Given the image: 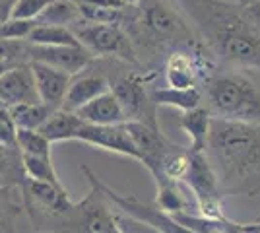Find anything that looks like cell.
Segmentation results:
<instances>
[{
    "mask_svg": "<svg viewBox=\"0 0 260 233\" xmlns=\"http://www.w3.org/2000/svg\"><path fill=\"white\" fill-rule=\"evenodd\" d=\"M223 66L260 72V25L252 4L231 0H173Z\"/></svg>",
    "mask_w": 260,
    "mask_h": 233,
    "instance_id": "obj_1",
    "label": "cell"
},
{
    "mask_svg": "<svg viewBox=\"0 0 260 233\" xmlns=\"http://www.w3.org/2000/svg\"><path fill=\"white\" fill-rule=\"evenodd\" d=\"M204 154L223 194L260 192V124L212 117Z\"/></svg>",
    "mask_w": 260,
    "mask_h": 233,
    "instance_id": "obj_2",
    "label": "cell"
},
{
    "mask_svg": "<svg viewBox=\"0 0 260 233\" xmlns=\"http://www.w3.org/2000/svg\"><path fill=\"white\" fill-rule=\"evenodd\" d=\"M132 10L124 25L138 58L144 51L150 56H165L173 47L198 37L173 0H142Z\"/></svg>",
    "mask_w": 260,
    "mask_h": 233,
    "instance_id": "obj_3",
    "label": "cell"
},
{
    "mask_svg": "<svg viewBox=\"0 0 260 233\" xmlns=\"http://www.w3.org/2000/svg\"><path fill=\"white\" fill-rule=\"evenodd\" d=\"M200 89L212 117L260 124V84L239 68L214 70Z\"/></svg>",
    "mask_w": 260,
    "mask_h": 233,
    "instance_id": "obj_4",
    "label": "cell"
},
{
    "mask_svg": "<svg viewBox=\"0 0 260 233\" xmlns=\"http://www.w3.org/2000/svg\"><path fill=\"white\" fill-rule=\"evenodd\" d=\"M188 152V169L184 173L183 183L192 192L196 208L200 216L223 218V190L214 167L208 161L204 152H192L190 148Z\"/></svg>",
    "mask_w": 260,
    "mask_h": 233,
    "instance_id": "obj_5",
    "label": "cell"
},
{
    "mask_svg": "<svg viewBox=\"0 0 260 233\" xmlns=\"http://www.w3.org/2000/svg\"><path fill=\"white\" fill-rule=\"evenodd\" d=\"M80 23L82 25L74 27L72 31L78 37L80 45L87 49L93 56H111V58H119L122 62L140 64L134 43L122 25L89 23L84 20Z\"/></svg>",
    "mask_w": 260,
    "mask_h": 233,
    "instance_id": "obj_6",
    "label": "cell"
},
{
    "mask_svg": "<svg viewBox=\"0 0 260 233\" xmlns=\"http://www.w3.org/2000/svg\"><path fill=\"white\" fill-rule=\"evenodd\" d=\"M82 171H84V175H86L87 181H89V185H93V187L111 202V206L119 208L120 212H124V214H128V216H134V218H138L142 222L152 223L157 229H161L163 233H194L192 229H188V227L181 225L177 220H173L171 214L161 212L155 204H146V202L134 198V196H130V194H122V192L113 190L109 185H105L101 179H98V175H95L89 167L84 165Z\"/></svg>",
    "mask_w": 260,
    "mask_h": 233,
    "instance_id": "obj_7",
    "label": "cell"
},
{
    "mask_svg": "<svg viewBox=\"0 0 260 233\" xmlns=\"http://www.w3.org/2000/svg\"><path fill=\"white\" fill-rule=\"evenodd\" d=\"M152 76H144V74H126V76L117 78L115 84H111V91L117 95L122 111L126 115V121H138L146 122L153 128L157 126V119H155V105L150 99V93L146 84L152 80Z\"/></svg>",
    "mask_w": 260,
    "mask_h": 233,
    "instance_id": "obj_8",
    "label": "cell"
},
{
    "mask_svg": "<svg viewBox=\"0 0 260 233\" xmlns=\"http://www.w3.org/2000/svg\"><path fill=\"white\" fill-rule=\"evenodd\" d=\"M74 140L140 161V154L132 142L124 122L122 124H89V122H84L76 132Z\"/></svg>",
    "mask_w": 260,
    "mask_h": 233,
    "instance_id": "obj_9",
    "label": "cell"
},
{
    "mask_svg": "<svg viewBox=\"0 0 260 233\" xmlns=\"http://www.w3.org/2000/svg\"><path fill=\"white\" fill-rule=\"evenodd\" d=\"M29 62H43L58 70H64L70 76L86 70L91 64L93 55L82 45H31L27 49Z\"/></svg>",
    "mask_w": 260,
    "mask_h": 233,
    "instance_id": "obj_10",
    "label": "cell"
},
{
    "mask_svg": "<svg viewBox=\"0 0 260 233\" xmlns=\"http://www.w3.org/2000/svg\"><path fill=\"white\" fill-rule=\"evenodd\" d=\"M126 130H128L132 142L136 146L138 154H140V163L148 167V171L155 175L157 173V167H159V161L165 155V152L173 146L171 140H167L159 128H153L146 122H138V121H126Z\"/></svg>",
    "mask_w": 260,
    "mask_h": 233,
    "instance_id": "obj_11",
    "label": "cell"
},
{
    "mask_svg": "<svg viewBox=\"0 0 260 233\" xmlns=\"http://www.w3.org/2000/svg\"><path fill=\"white\" fill-rule=\"evenodd\" d=\"M78 204H80L78 233H120L115 214L111 212V202L93 185L91 192Z\"/></svg>",
    "mask_w": 260,
    "mask_h": 233,
    "instance_id": "obj_12",
    "label": "cell"
},
{
    "mask_svg": "<svg viewBox=\"0 0 260 233\" xmlns=\"http://www.w3.org/2000/svg\"><path fill=\"white\" fill-rule=\"evenodd\" d=\"M33 101H39V95L29 62L8 68L0 76V103L12 107L16 103H33Z\"/></svg>",
    "mask_w": 260,
    "mask_h": 233,
    "instance_id": "obj_13",
    "label": "cell"
},
{
    "mask_svg": "<svg viewBox=\"0 0 260 233\" xmlns=\"http://www.w3.org/2000/svg\"><path fill=\"white\" fill-rule=\"evenodd\" d=\"M109 89H111V82H109V78L105 74L87 72L86 68V70H82V72H78V74L70 78V84H68V89H66L64 101H62L60 109L76 113L82 105L95 99L98 95L105 93Z\"/></svg>",
    "mask_w": 260,
    "mask_h": 233,
    "instance_id": "obj_14",
    "label": "cell"
},
{
    "mask_svg": "<svg viewBox=\"0 0 260 233\" xmlns=\"http://www.w3.org/2000/svg\"><path fill=\"white\" fill-rule=\"evenodd\" d=\"M29 66H31L39 101L47 103L53 109H60L72 76L64 70H58L43 62H35V60L29 62Z\"/></svg>",
    "mask_w": 260,
    "mask_h": 233,
    "instance_id": "obj_15",
    "label": "cell"
},
{
    "mask_svg": "<svg viewBox=\"0 0 260 233\" xmlns=\"http://www.w3.org/2000/svg\"><path fill=\"white\" fill-rule=\"evenodd\" d=\"M76 115L89 124H122V122H126V115L122 111L117 95L111 89L98 95L95 99H91L86 105H82L76 111Z\"/></svg>",
    "mask_w": 260,
    "mask_h": 233,
    "instance_id": "obj_16",
    "label": "cell"
},
{
    "mask_svg": "<svg viewBox=\"0 0 260 233\" xmlns=\"http://www.w3.org/2000/svg\"><path fill=\"white\" fill-rule=\"evenodd\" d=\"M155 206L165 214H179V212L194 214L198 210L192 192L188 190V187L183 181H161V183H157Z\"/></svg>",
    "mask_w": 260,
    "mask_h": 233,
    "instance_id": "obj_17",
    "label": "cell"
},
{
    "mask_svg": "<svg viewBox=\"0 0 260 233\" xmlns=\"http://www.w3.org/2000/svg\"><path fill=\"white\" fill-rule=\"evenodd\" d=\"M150 93V99L155 107H175L179 111H190L198 105H202V89L200 88H157L152 86L148 89Z\"/></svg>",
    "mask_w": 260,
    "mask_h": 233,
    "instance_id": "obj_18",
    "label": "cell"
},
{
    "mask_svg": "<svg viewBox=\"0 0 260 233\" xmlns=\"http://www.w3.org/2000/svg\"><path fill=\"white\" fill-rule=\"evenodd\" d=\"M84 124V121L78 117L76 113L64 111V109H54L49 119L37 128L43 134L47 140L51 142H66V140H74L76 132L80 130V126Z\"/></svg>",
    "mask_w": 260,
    "mask_h": 233,
    "instance_id": "obj_19",
    "label": "cell"
},
{
    "mask_svg": "<svg viewBox=\"0 0 260 233\" xmlns=\"http://www.w3.org/2000/svg\"><path fill=\"white\" fill-rule=\"evenodd\" d=\"M210 121H212V113L202 105H198L190 111H183V115L179 117V126L188 134L192 152H204L206 150Z\"/></svg>",
    "mask_w": 260,
    "mask_h": 233,
    "instance_id": "obj_20",
    "label": "cell"
},
{
    "mask_svg": "<svg viewBox=\"0 0 260 233\" xmlns=\"http://www.w3.org/2000/svg\"><path fill=\"white\" fill-rule=\"evenodd\" d=\"M25 181L20 148L0 142V187H23Z\"/></svg>",
    "mask_w": 260,
    "mask_h": 233,
    "instance_id": "obj_21",
    "label": "cell"
},
{
    "mask_svg": "<svg viewBox=\"0 0 260 233\" xmlns=\"http://www.w3.org/2000/svg\"><path fill=\"white\" fill-rule=\"evenodd\" d=\"M22 212V187H0V233H20L18 218Z\"/></svg>",
    "mask_w": 260,
    "mask_h": 233,
    "instance_id": "obj_22",
    "label": "cell"
},
{
    "mask_svg": "<svg viewBox=\"0 0 260 233\" xmlns=\"http://www.w3.org/2000/svg\"><path fill=\"white\" fill-rule=\"evenodd\" d=\"M188 154L190 152L183 146H171L161 157L157 173L153 175L155 185L161 183V181H183L184 173L188 169Z\"/></svg>",
    "mask_w": 260,
    "mask_h": 233,
    "instance_id": "obj_23",
    "label": "cell"
},
{
    "mask_svg": "<svg viewBox=\"0 0 260 233\" xmlns=\"http://www.w3.org/2000/svg\"><path fill=\"white\" fill-rule=\"evenodd\" d=\"M8 111H10V117L16 124V128L37 130L49 119V115L54 109L43 101H33V103H16V105L8 107Z\"/></svg>",
    "mask_w": 260,
    "mask_h": 233,
    "instance_id": "obj_24",
    "label": "cell"
},
{
    "mask_svg": "<svg viewBox=\"0 0 260 233\" xmlns=\"http://www.w3.org/2000/svg\"><path fill=\"white\" fill-rule=\"evenodd\" d=\"M80 22H82L80 8L72 0H51L35 20V23H43V25H66V27Z\"/></svg>",
    "mask_w": 260,
    "mask_h": 233,
    "instance_id": "obj_25",
    "label": "cell"
},
{
    "mask_svg": "<svg viewBox=\"0 0 260 233\" xmlns=\"http://www.w3.org/2000/svg\"><path fill=\"white\" fill-rule=\"evenodd\" d=\"M25 41L31 45H80L72 27L43 23H35Z\"/></svg>",
    "mask_w": 260,
    "mask_h": 233,
    "instance_id": "obj_26",
    "label": "cell"
},
{
    "mask_svg": "<svg viewBox=\"0 0 260 233\" xmlns=\"http://www.w3.org/2000/svg\"><path fill=\"white\" fill-rule=\"evenodd\" d=\"M80 16L84 22L89 23H115L122 25V22H128L126 8H111V6H98V4H78Z\"/></svg>",
    "mask_w": 260,
    "mask_h": 233,
    "instance_id": "obj_27",
    "label": "cell"
},
{
    "mask_svg": "<svg viewBox=\"0 0 260 233\" xmlns=\"http://www.w3.org/2000/svg\"><path fill=\"white\" fill-rule=\"evenodd\" d=\"M22 165L25 177L31 181H43V183H60L53 165V157L43 155H27L22 154Z\"/></svg>",
    "mask_w": 260,
    "mask_h": 233,
    "instance_id": "obj_28",
    "label": "cell"
},
{
    "mask_svg": "<svg viewBox=\"0 0 260 233\" xmlns=\"http://www.w3.org/2000/svg\"><path fill=\"white\" fill-rule=\"evenodd\" d=\"M16 146L20 148L22 154L53 157V155H51V152H53V142L47 140L39 130L16 128Z\"/></svg>",
    "mask_w": 260,
    "mask_h": 233,
    "instance_id": "obj_29",
    "label": "cell"
},
{
    "mask_svg": "<svg viewBox=\"0 0 260 233\" xmlns=\"http://www.w3.org/2000/svg\"><path fill=\"white\" fill-rule=\"evenodd\" d=\"M27 49H29V43L23 39H0V60L8 64L29 62Z\"/></svg>",
    "mask_w": 260,
    "mask_h": 233,
    "instance_id": "obj_30",
    "label": "cell"
},
{
    "mask_svg": "<svg viewBox=\"0 0 260 233\" xmlns=\"http://www.w3.org/2000/svg\"><path fill=\"white\" fill-rule=\"evenodd\" d=\"M35 25V20H16L8 18L0 23V39H27Z\"/></svg>",
    "mask_w": 260,
    "mask_h": 233,
    "instance_id": "obj_31",
    "label": "cell"
},
{
    "mask_svg": "<svg viewBox=\"0 0 260 233\" xmlns=\"http://www.w3.org/2000/svg\"><path fill=\"white\" fill-rule=\"evenodd\" d=\"M51 0H16L12 8V18L16 20H37V16L47 8Z\"/></svg>",
    "mask_w": 260,
    "mask_h": 233,
    "instance_id": "obj_32",
    "label": "cell"
},
{
    "mask_svg": "<svg viewBox=\"0 0 260 233\" xmlns=\"http://www.w3.org/2000/svg\"><path fill=\"white\" fill-rule=\"evenodd\" d=\"M115 220H117V225H119L120 233H163L161 229H157L155 225L148 222H142L134 216H128L124 212L115 214Z\"/></svg>",
    "mask_w": 260,
    "mask_h": 233,
    "instance_id": "obj_33",
    "label": "cell"
},
{
    "mask_svg": "<svg viewBox=\"0 0 260 233\" xmlns=\"http://www.w3.org/2000/svg\"><path fill=\"white\" fill-rule=\"evenodd\" d=\"M0 142L2 144H16V124L12 121L8 107L2 103H0Z\"/></svg>",
    "mask_w": 260,
    "mask_h": 233,
    "instance_id": "obj_34",
    "label": "cell"
},
{
    "mask_svg": "<svg viewBox=\"0 0 260 233\" xmlns=\"http://www.w3.org/2000/svg\"><path fill=\"white\" fill-rule=\"evenodd\" d=\"M16 0H0V23L4 20L12 18V8H14Z\"/></svg>",
    "mask_w": 260,
    "mask_h": 233,
    "instance_id": "obj_35",
    "label": "cell"
},
{
    "mask_svg": "<svg viewBox=\"0 0 260 233\" xmlns=\"http://www.w3.org/2000/svg\"><path fill=\"white\" fill-rule=\"evenodd\" d=\"M142 0H120V4L124 6V8H134V6H138Z\"/></svg>",
    "mask_w": 260,
    "mask_h": 233,
    "instance_id": "obj_36",
    "label": "cell"
},
{
    "mask_svg": "<svg viewBox=\"0 0 260 233\" xmlns=\"http://www.w3.org/2000/svg\"><path fill=\"white\" fill-rule=\"evenodd\" d=\"M12 66H16V64H8V62H4V60H0V76L8 70V68H12Z\"/></svg>",
    "mask_w": 260,
    "mask_h": 233,
    "instance_id": "obj_37",
    "label": "cell"
},
{
    "mask_svg": "<svg viewBox=\"0 0 260 233\" xmlns=\"http://www.w3.org/2000/svg\"><path fill=\"white\" fill-rule=\"evenodd\" d=\"M241 4H252V2H258V0H237Z\"/></svg>",
    "mask_w": 260,
    "mask_h": 233,
    "instance_id": "obj_38",
    "label": "cell"
},
{
    "mask_svg": "<svg viewBox=\"0 0 260 233\" xmlns=\"http://www.w3.org/2000/svg\"><path fill=\"white\" fill-rule=\"evenodd\" d=\"M72 2H76V4H82V2H89V0H72Z\"/></svg>",
    "mask_w": 260,
    "mask_h": 233,
    "instance_id": "obj_39",
    "label": "cell"
}]
</instances>
